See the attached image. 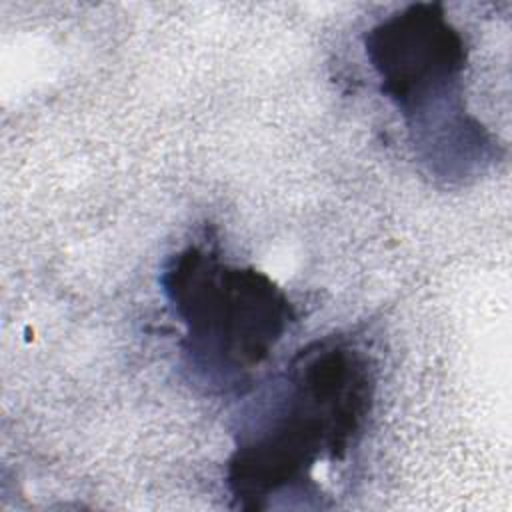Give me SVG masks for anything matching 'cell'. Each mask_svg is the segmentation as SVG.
Segmentation results:
<instances>
[{
  "instance_id": "6da1fadb",
  "label": "cell",
  "mask_w": 512,
  "mask_h": 512,
  "mask_svg": "<svg viewBox=\"0 0 512 512\" xmlns=\"http://www.w3.org/2000/svg\"><path fill=\"white\" fill-rule=\"evenodd\" d=\"M376 398V364L356 336L302 346L238 428L226 486L238 508L320 506L324 474L364 440Z\"/></svg>"
},
{
  "instance_id": "7a4b0ae2",
  "label": "cell",
  "mask_w": 512,
  "mask_h": 512,
  "mask_svg": "<svg viewBox=\"0 0 512 512\" xmlns=\"http://www.w3.org/2000/svg\"><path fill=\"white\" fill-rule=\"evenodd\" d=\"M362 44L378 90L402 116L426 174L460 184L500 156L492 132L466 106L470 44L442 2L390 12L364 32Z\"/></svg>"
},
{
  "instance_id": "3957f363",
  "label": "cell",
  "mask_w": 512,
  "mask_h": 512,
  "mask_svg": "<svg viewBox=\"0 0 512 512\" xmlns=\"http://www.w3.org/2000/svg\"><path fill=\"white\" fill-rule=\"evenodd\" d=\"M160 290L180 326L184 370L208 394L250 390L296 322V308L274 278L228 260L214 242L172 252L160 270Z\"/></svg>"
}]
</instances>
